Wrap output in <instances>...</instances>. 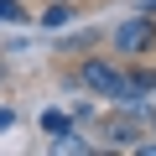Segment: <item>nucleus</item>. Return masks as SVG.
<instances>
[{"instance_id": "6", "label": "nucleus", "mask_w": 156, "mask_h": 156, "mask_svg": "<svg viewBox=\"0 0 156 156\" xmlns=\"http://www.w3.org/2000/svg\"><path fill=\"white\" fill-rule=\"evenodd\" d=\"M109 140H120V146H130V140H135V130H130V125H115V130H109Z\"/></svg>"}, {"instance_id": "3", "label": "nucleus", "mask_w": 156, "mask_h": 156, "mask_svg": "<svg viewBox=\"0 0 156 156\" xmlns=\"http://www.w3.org/2000/svg\"><path fill=\"white\" fill-rule=\"evenodd\" d=\"M68 16H73V11H68V0H57V5H52V11L42 16V21H47V26L57 31V26H68Z\"/></svg>"}, {"instance_id": "4", "label": "nucleus", "mask_w": 156, "mask_h": 156, "mask_svg": "<svg viewBox=\"0 0 156 156\" xmlns=\"http://www.w3.org/2000/svg\"><path fill=\"white\" fill-rule=\"evenodd\" d=\"M0 21H26V11H21V0H0Z\"/></svg>"}, {"instance_id": "7", "label": "nucleus", "mask_w": 156, "mask_h": 156, "mask_svg": "<svg viewBox=\"0 0 156 156\" xmlns=\"http://www.w3.org/2000/svg\"><path fill=\"white\" fill-rule=\"evenodd\" d=\"M11 125H16V115H11V109H0V130H11Z\"/></svg>"}, {"instance_id": "8", "label": "nucleus", "mask_w": 156, "mask_h": 156, "mask_svg": "<svg viewBox=\"0 0 156 156\" xmlns=\"http://www.w3.org/2000/svg\"><path fill=\"white\" fill-rule=\"evenodd\" d=\"M146 16H156V0H146Z\"/></svg>"}, {"instance_id": "1", "label": "nucleus", "mask_w": 156, "mask_h": 156, "mask_svg": "<svg viewBox=\"0 0 156 156\" xmlns=\"http://www.w3.org/2000/svg\"><path fill=\"white\" fill-rule=\"evenodd\" d=\"M78 83H83V89H94V94H109V99H120V104H125V94H130V78H125L120 68L99 62V57L78 68Z\"/></svg>"}, {"instance_id": "5", "label": "nucleus", "mask_w": 156, "mask_h": 156, "mask_svg": "<svg viewBox=\"0 0 156 156\" xmlns=\"http://www.w3.org/2000/svg\"><path fill=\"white\" fill-rule=\"evenodd\" d=\"M42 125H47L52 135H62V130H68V115H57V109H47V115H42Z\"/></svg>"}, {"instance_id": "9", "label": "nucleus", "mask_w": 156, "mask_h": 156, "mask_svg": "<svg viewBox=\"0 0 156 156\" xmlns=\"http://www.w3.org/2000/svg\"><path fill=\"white\" fill-rule=\"evenodd\" d=\"M151 130H156V120H151Z\"/></svg>"}, {"instance_id": "2", "label": "nucleus", "mask_w": 156, "mask_h": 156, "mask_svg": "<svg viewBox=\"0 0 156 156\" xmlns=\"http://www.w3.org/2000/svg\"><path fill=\"white\" fill-rule=\"evenodd\" d=\"M151 42H156V26H151V16H135V21L115 26V47H120V52H151Z\"/></svg>"}]
</instances>
